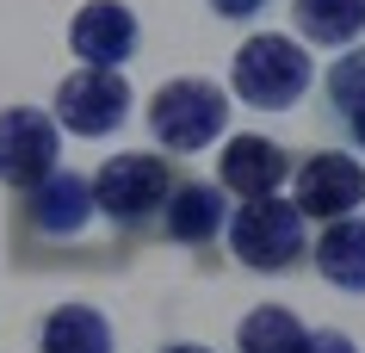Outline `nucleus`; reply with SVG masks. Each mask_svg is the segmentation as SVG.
Returning a JSON list of instances; mask_svg holds the SVG:
<instances>
[{
	"label": "nucleus",
	"instance_id": "1",
	"mask_svg": "<svg viewBox=\"0 0 365 353\" xmlns=\"http://www.w3.org/2000/svg\"><path fill=\"white\" fill-rule=\"evenodd\" d=\"M149 131L173 155H198L230 131V93L205 75H173L149 99Z\"/></svg>",
	"mask_w": 365,
	"mask_h": 353
},
{
	"label": "nucleus",
	"instance_id": "2",
	"mask_svg": "<svg viewBox=\"0 0 365 353\" xmlns=\"http://www.w3.org/2000/svg\"><path fill=\"white\" fill-rule=\"evenodd\" d=\"M309 81H316L309 50L291 44V38H279V31H254V38L235 50V62H230L235 99L254 106V112H285V106H297V99L309 93Z\"/></svg>",
	"mask_w": 365,
	"mask_h": 353
},
{
	"label": "nucleus",
	"instance_id": "3",
	"mask_svg": "<svg viewBox=\"0 0 365 353\" xmlns=\"http://www.w3.org/2000/svg\"><path fill=\"white\" fill-rule=\"evenodd\" d=\"M309 217L291 205V198H242L235 205V217L223 223V235H230V255L242 260V267H254V273H285V267H297V260L309 255Z\"/></svg>",
	"mask_w": 365,
	"mask_h": 353
},
{
	"label": "nucleus",
	"instance_id": "4",
	"mask_svg": "<svg viewBox=\"0 0 365 353\" xmlns=\"http://www.w3.org/2000/svg\"><path fill=\"white\" fill-rule=\"evenodd\" d=\"M87 186H93V211L130 230V223H149V217L168 205L173 168L161 155H136V149H130V155H112Z\"/></svg>",
	"mask_w": 365,
	"mask_h": 353
},
{
	"label": "nucleus",
	"instance_id": "5",
	"mask_svg": "<svg viewBox=\"0 0 365 353\" xmlns=\"http://www.w3.org/2000/svg\"><path fill=\"white\" fill-rule=\"evenodd\" d=\"M50 118H56V131H75V137H112L130 118V81L118 68H75L56 87Z\"/></svg>",
	"mask_w": 365,
	"mask_h": 353
},
{
	"label": "nucleus",
	"instance_id": "6",
	"mask_svg": "<svg viewBox=\"0 0 365 353\" xmlns=\"http://www.w3.org/2000/svg\"><path fill=\"white\" fill-rule=\"evenodd\" d=\"M62 155V131L56 118L38 106H0V186L31 193Z\"/></svg>",
	"mask_w": 365,
	"mask_h": 353
},
{
	"label": "nucleus",
	"instance_id": "7",
	"mask_svg": "<svg viewBox=\"0 0 365 353\" xmlns=\"http://www.w3.org/2000/svg\"><path fill=\"white\" fill-rule=\"evenodd\" d=\"M291 205L304 217H316V223H334V217H353L365 205V168L353 155H341V149H316V155H304L297 168H291Z\"/></svg>",
	"mask_w": 365,
	"mask_h": 353
},
{
	"label": "nucleus",
	"instance_id": "8",
	"mask_svg": "<svg viewBox=\"0 0 365 353\" xmlns=\"http://www.w3.org/2000/svg\"><path fill=\"white\" fill-rule=\"evenodd\" d=\"M143 44V25L124 0H87L68 19V50L81 56V68H124Z\"/></svg>",
	"mask_w": 365,
	"mask_h": 353
},
{
	"label": "nucleus",
	"instance_id": "9",
	"mask_svg": "<svg viewBox=\"0 0 365 353\" xmlns=\"http://www.w3.org/2000/svg\"><path fill=\"white\" fill-rule=\"evenodd\" d=\"M217 180H223V193H235V198H272L291 180V155L272 137H235V143H223V155H217Z\"/></svg>",
	"mask_w": 365,
	"mask_h": 353
},
{
	"label": "nucleus",
	"instance_id": "10",
	"mask_svg": "<svg viewBox=\"0 0 365 353\" xmlns=\"http://www.w3.org/2000/svg\"><path fill=\"white\" fill-rule=\"evenodd\" d=\"M25 217H31V230L38 235H81L87 230V217H93V186H87V174H75V168H50V174L31 186V205H25Z\"/></svg>",
	"mask_w": 365,
	"mask_h": 353
},
{
	"label": "nucleus",
	"instance_id": "11",
	"mask_svg": "<svg viewBox=\"0 0 365 353\" xmlns=\"http://www.w3.org/2000/svg\"><path fill=\"white\" fill-rule=\"evenodd\" d=\"M168 235L180 248H205L211 235H223L230 223V205H223V186H205V180H173L168 193Z\"/></svg>",
	"mask_w": 365,
	"mask_h": 353
},
{
	"label": "nucleus",
	"instance_id": "12",
	"mask_svg": "<svg viewBox=\"0 0 365 353\" xmlns=\"http://www.w3.org/2000/svg\"><path fill=\"white\" fill-rule=\"evenodd\" d=\"M322 106H328V118L346 131V143H353V149H365V44H346L341 56L328 62V75H322Z\"/></svg>",
	"mask_w": 365,
	"mask_h": 353
},
{
	"label": "nucleus",
	"instance_id": "13",
	"mask_svg": "<svg viewBox=\"0 0 365 353\" xmlns=\"http://www.w3.org/2000/svg\"><path fill=\"white\" fill-rule=\"evenodd\" d=\"M316 273L334 285V292L365 297V217H334L322 235H316Z\"/></svg>",
	"mask_w": 365,
	"mask_h": 353
},
{
	"label": "nucleus",
	"instance_id": "14",
	"mask_svg": "<svg viewBox=\"0 0 365 353\" xmlns=\"http://www.w3.org/2000/svg\"><path fill=\"white\" fill-rule=\"evenodd\" d=\"M291 25H297L304 44L346 50L365 31V0H291Z\"/></svg>",
	"mask_w": 365,
	"mask_h": 353
},
{
	"label": "nucleus",
	"instance_id": "15",
	"mask_svg": "<svg viewBox=\"0 0 365 353\" xmlns=\"http://www.w3.org/2000/svg\"><path fill=\"white\" fill-rule=\"evenodd\" d=\"M38 353H112V322L93 304H56L38 329Z\"/></svg>",
	"mask_w": 365,
	"mask_h": 353
},
{
	"label": "nucleus",
	"instance_id": "16",
	"mask_svg": "<svg viewBox=\"0 0 365 353\" xmlns=\"http://www.w3.org/2000/svg\"><path fill=\"white\" fill-rule=\"evenodd\" d=\"M235 347L242 353H304L309 347V329L297 322V310L285 304H254L235 329Z\"/></svg>",
	"mask_w": 365,
	"mask_h": 353
},
{
	"label": "nucleus",
	"instance_id": "17",
	"mask_svg": "<svg viewBox=\"0 0 365 353\" xmlns=\"http://www.w3.org/2000/svg\"><path fill=\"white\" fill-rule=\"evenodd\" d=\"M205 6H211L217 19H230V25H248V19H260V13H267L272 0H205Z\"/></svg>",
	"mask_w": 365,
	"mask_h": 353
},
{
	"label": "nucleus",
	"instance_id": "18",
	"mask_svg": "<svg viewBox=\"0 0 365 353\" xmlns=\"http://www.w3.org/2000/svg\"><path fill=\"white\" fill-rule=\"evenodd\" d=\"M304 353H359V347H353L341 329H309V347Z\"/></svg>",
	"mask_w": 365,
	"mask_h": 353
},
{
	"label": "nucleus",
	"instance_id": "19",
	"mask_svg": "<svg viewBox=\"0 0 365 353\" xmlns=\"http://www.w3.org/2000/svg\"><path fill=\"white\" fill-rule=\"evenodd\" d=\"M161 353H211L205 341H173V347H161Z\"/></svg>",
	"mask_w": 365,
	"mask_h": 353
}]
</instances>
